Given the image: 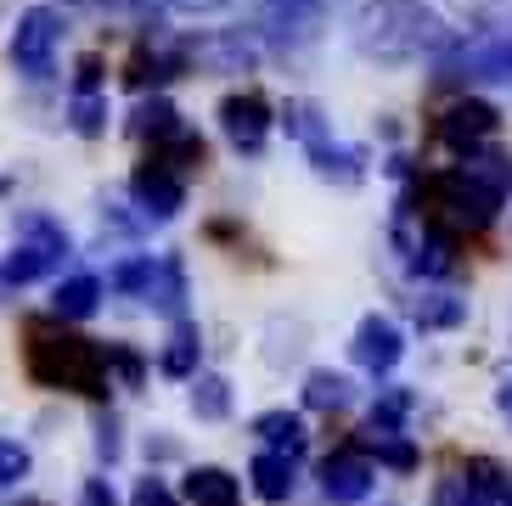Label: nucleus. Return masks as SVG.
Returning a JSON list of instances; mask_svg holds the SVG:
<instances>
[{
	"label": "nucleus",
	"mask_w": 512,
	"mask_h": 506,
	"mask_svg": "<svg viewBox=\"0 0 512 506\" xmlns=\"http://www.w3.org/2000/svg\"><path fill=\"white\" fill-rule=\"evenodd\" d=\"M507 186H512V158L501 152H467L462 164L439 169L417 186V203H422V220H434L439 231H484V225L501 214L507 203Z\"/></svg>",
	"instance_id": "obj_1"
},
{
	"label": "nucleus",
	"mask_w": 512,
	"mask_h": 506,
	"mask_svg": "<svg viewBox=\"0 0 512 506\" xmlns=\"http://www.w3.org/2000/svg\"><path fill=\"white\" fill-rule=\"evenodd\" d=\"M355 45H361V57L383 62V68H406L422 57H445L456 40L445 29V17L422 0H361Z\"/></svg>",
	"instance_id": "obj_2"
},
{
	"label": "nucleus",
	"mask_w": 512,
	"mask_h": 506,
	"mask_svg": "<svg viewBox=\"0 0 512 506\" xmlns=\"http://www.w3.org/2000/svg\"><path fill=\"white\" fill-rule=\"evenodd\" d=\"M29 377L40 388H68V394H85V400H107V355L96 338H79V332H51V327H34L29 332Z\"/></svg>",
	"instance_id": "obj_3"
},
{
	"label": "nucleus",
	"mask_w": 512,
	"mask_h": 506,
	"mask_svg": "<svg viewBox=\"0 0 512 506\" xmlns=\"http://www.w3.org/2000/svg\"><path fill=\"white\" fill-rule=\"evenodd\" d=\"M62 259H68V231L57 220H46V214H23L17 220V248L0 259V293L51 276Z\"/></svg>",
	"instance_id": "obj_4"
},
{
	"label": "nucleus",
	"mask_w": 512,
	"mask_h": 506,
	"mask_svg": "<svg viewBox=\"0 0 512 506\" xmlns=\"http://www.w3.org/2000/svg\"><path fill=\"white\" fill-rule=\"evenodd\" d=\"M57 45H62V12H51V6H29V12L17 17V29H12V62H17V74L46 79L51 74V57H57Z\"/></svg>",
	"instance_id": "obj_5"
},
{
	"label": "nucleus",
	"mask_w": 512,
	"mask_h": 506,
	"mask_svg": "<svg viewBox=\"0 0 512 506\" xmlns=\"http://www.w3.org/2000/svg\"><path fill=\"white\" fill-rule=\"evenodd\" d=\"M496 130H501V113H496L490 102H479V96H462V102H451V107L434 119V135H439L451 152H462V158H467V152H479Z\"/></svg>",
	"instance_id": "obj_6"
},
{
	"label": "nucleus",
	"mask_w": 512,
	"mask_h": 506,
	"mask_svg": "<svg viewBox=\"0 0 512 506\" xmlns=\"http://www.w3.org/2000/svg\"><path fill=\"white\" fill-rule=\"evenodd\" d=\"M349 355L355 366L372 377H389L400 360H406V332L394 327L389 315H366L361 327H355V343H349Z\"/></svg>",
	"instance_id": "obj_7"
},
{
	"label": "nucleus",
	"mask_w": 512,
	"mask_h": 506,
	"mask_svg": "<svg viewBox=\"0 0 512 506\" xmlns=\"http://www.w3.org/2000/svg\"><path fill=\"white\" fill-rule=\"evenodd\" d=\"M220 130H226V141L237 152H265V141H271V107H265V96H254V90H242V96H226L220 102Z\"/></svg>",
	"instance_id": "obj_8"
},
{
	"label": "nucleus",
	"mask_w": 512,
	"mask_h": 506,
	"mask_svg": "<svg viewBox=\"0 0 512 506\" xmlns=\"http://www.w3.org/2000/svg\"><path fill=\"white\" fill-rule=\"evenodd\" d=\"M186 62L209 68V74H248L259 62V45L242 29H220V34H203V40L186 45Z\"/></svg>",
	"instance_id": "obj_9"
},
{
	"label": "nucleus",
	"mask_w": 512,
	"mask_h": 506,
	"mask_svg": "<svg viewBox=\"0 0 512 506\" xmlns=\"http://www.w3.org/2000/svg\"><path fill=\"white\" fill-rule=\"evenodd\" d=\"M130 192H136V203H141L147 220H175V214L186 209V180L175 175V169L152 164V158L130 175Z\"/></svg>",
	"instance_id": "obj_10"
},
{
	"label": "nucleus",
	"mask_w": 512,
	"mask_h": 506,
	"mask_svg": "<svg viewBox=\"0 0 512 506\" xmlns=\"http://www.w3.org/2000/svg\"><path fill=\"white\" fill-rule=\"evenodd\" d=\"M372 484H377V467L366 462L361 450H338V456H327V462H321V495H327V501H338V506L366 501V495H372Z\"/></svg>",
	"instance_id": "obj_11"
},
{
	"label": "nucleus",
	"mask_w": 512,
	"mask_h": 506,
	"mask_svg": "<svg viewBox=\"0 0 512 506\" xmlns=\"http://www.w3.org/2000/svg\"><path fill=\"white\" fill-rule=\"evenodd\" d=\"M248 478H254L259 501L282 506L287 495H293V484H299V467H293V456H282V450H259L254 467H248Z\"/></svg>",
	"instance_id": "obj_12"
},
{
	"label": "nucleus",
	"mask_w": 512,
	"mask_h": 506,
	"mask_svg": "<svg viewBox=\"0 0 512 506\" xmlns=\"http://www.w3.org/2000/svg\"><path fill=\"white\" fill-rule=\"evenodd\" d=\"M310 152V169H316L321 180H332V186H361L366 180V158L355 147H338V141H316V147H304Z\"/></svg>",
	"instance_id": "obj_13"
},
{
	"label": "nucleus",
	"mask_w": 512,
	"mask_h": 506,
	"mask_svg": "<svg viewBox=\"0 0 512 506\" xmlns=\"http://www.w3.org/2000/svg\"><path fill=\"white\" fill-rule=\"evenodd\" d=\"M197 355H203V332H197L192 321H175L164 355H158V372L175 377V383H192V377H197Z\"/></svg>",
	"instance_id": "obj_14"
},
{
	"label": "nucleus",
	"mask_w": 512,
	"mask_h": 506,
	"mask_svg": "<svg viewBox=\"0 0 512 506\" xmlns=\"http://www.w3.org/2000/svg\"><path fill=\"white\" fill-rule=\"evenodd\" d=\"M254 433L265 439V450H282V456H293V462H299L304 445H310V433H304L299 411H259Z\"/></svg>",
	"instance_id": "obj_15"
},
{
	"label": "nucleus",
	"mask_w": 512,
	"mask_h": 506,
	"mask_svg": "<svg viewBox=\"0 0 512 506\" xmlns=\"http://www.w3.org/2000/svg\"><path fill=\"white\" fill-rule=\"evenodd\" d=\"M186 501L192 506H242V484L226 467H192L186 473Z\"/></svg>",
	"instance_id": "obj_16"
},
{
	"label": "nucleus",
	"mask_w": 512,
	"mask_h": 506,
	"mask_svg": "<svg viewBox=\"0 0 512 506\" xmlns=\"http://www.w3.org/2000/svg\"><path fill=\"white\" fill-rule=\"evenodd\" d=\"M355 450H361L366 462H383V467H394V473H411L417 467V445H411L406 433H383V428H361V439H355Z\"/></svg>",
	"instance_id": "obj_17"
},
{
	"label": "nucleus",
	"mask_w": 512,
	"mask_h": 506,
	"mask_svg": "<svg viewBox=\"0 0 512 506\" xmlns=\"http://www.w3.org/2000/svg\"><path fill=\"white\" fill-rule=\"evenodd\" d=\"M147 298L169 315V321H186V270H181V259H175V253H169V259H158Z\"/></svg>",
	"instance_id": "obj_18"
},
{
	"label": "nucleus",
	"mask_w": 512,
	"mask_h": 506,
	"mask_svg": "<svg viewBox=\"0 0 512 506\" xmlns=\"http://www.w3.org/2000/svg\"><path fill=\"white\" fill-rule=\"evenodd\" d=\"M96 304H102V276H68L51 298V310L62 321H85V315H96Z\"/></svg>",
	"instance_id": "obj_19"
},
{
	"label": "nucleus",
	"mask_w": 512,
	"mask_h": 506,
	"mask_svg": "<svg viewBox=\"0 0 512 506\" xmlns=\"http://www.w3.org/2000/svg\"><path fill=\"white\" fill-rule=\"evenodd\" d=\"M349 400H355V388H349L344 372H327V366H321V372L304 377V405H310V411H321V417L344 411Z\"/></svg>",
	"instance_id": "obj_20"
},
{
	"label": "nucleus",
	"mask_w": 512,
	"mask_h": 506,
	"mask_svg": "<svg viewBox=\"0 0 512 506\" xmlns=\"http://www.w3.org/2000/svg\"><path fill=\"white\" fill-rule=\"evenodd\" d=\"M152 164H164V169H203V135L197 130H175V135H164V141H152Z\"/></svg>",
	"instance_id": "obj_21"
},
{
	"label": "nucleus",
	"mask_w": 512,
	"mask_h": 506,
	"mask_svg": "<svg viewBox=\"0 0 512 506\" xmlns=\"http://www.w3.org/2000/svg\"><path fill=\"white\" fill-rule=\"evenodd\" d=\"M411 315H417L422 332L462 327V321H467V298H456V293H428V298H417V304H411Z\"/></svg>",
	"instance_id": "obj_22"
},
{
	"label": "nucleus",
	"mask_w": 512,
	"mask_h": 506,
	"mask_svg": "<svg viewBox=\"0 0 512 506\" xmlns=\"http://www.w3.org/2000/svg\"><path fill=\"white\" fill-rule=\"evenodd\" d=\"M181 130V113H175V102H164V96H152V102H141L136 113H130V135L136 141H164V135Z\"/></svg>",
	"instance_id": "obj_23"
},
{
	"label": "nucleus",
	"mask_w": 512,
	"mask_h": 506,
	"mask_svg": "<svg viewBox=\"0 0 512 506\" xmlns=\"http://www.w3.org/2000/svg\"><path fill=\"white\" fill-rule=\"evenodd\" d=\"M462 478L479 490V501H490V506H496L501 495H512V473L496 462V456H467V462H462Z\"/></svg>",
	"instance_id": "obj_24"
},
{
	"label": "nucleus",
	"mask_w": 512,
	"mask_h": 506,
	"mask_svg": "<svg viewBox=\"0 0 512 506\" xmlns=\"http://www.w3.org/2000/svg\"><path fill=\"white\" fill-rule=\"evenodd\" d=\"M192 411L203 422H226L231 417V383L226 377H192Z\"/></svg>",
	"instance_id": "obj_25"
},
{
	"label": "nucleus",
	"mask_w": 512,
	"mask_h": 506,
	"mask_svg": "<svg viewBox=\"0 0 512 506\" xmlns=\"http://www.w3.org/2000/svg\"><path fill=\"white\" fill-rule=\"evenodd\" d=\"M411 388H383L377 394V405H372V417H366V428H383V433H400V422L411 417Z\"/></svg>",
	"instance_id": "obj_26"
},
{
	"label": "nucleus",
	"mask_w": 512,
	"mask_h": 506,
	"mask_svg": "<svg viewBox=\"0 0 512 506\" xmlns=\"http://www.w3.org/2000/svg\"><path fill=\"white\" fill-rule=\"evenodd\" d=\"M287 135L293 141H304V147H316V141H327V119H321L316 102H287Z\"/></svg>",
	"instance_id": "obj_27"
},
{
	"label": "nucleus",
	"mask_w": 512,
	"mask_h": 506,
	"mask_svg": "<svg viewBox=\"0 0 512 506\" xmlns=\"http://www.w3.org/2000/svg\"><path fill=\"white\" fill-rule=\"evenodd\" d=\"M316 12H321V0H265V17L276 29H293V34H310Z\"/></svg>",
	"instance_id": "obj_28"
},
{
	"label": "nucleus",
	"mask_w": 512,
	"mask_h": 506,
	"mask_svg": "<svg viewBox=\"0 0 512 506\" xmlns=\"http://www.w3.org/2000/svg\"><path fill=\"white\" fill-rule=\"evenodd\" d=\"M68 119H74V130L85 135V141H96V135L107 130V96H96V90L74 96V107H68Z\"/></svg>",
	"instance_id": "obj_29"
},
{
	"label": "nucleus",
	"mask_w": 512,
	"mask_h": 506,
	"mask_svg": "<svg viewBox=\"0 0 512 506\" xmlns=\"http://www.w3.org/2000/svg\"><path fill=\"white\" fill-rule=\"evenodd\" d=\"M102 355H107V377L119 372V377H124V383H130V388H136L141 377H147V360H141L136 349H124V343H102Z\"/></svg>",
	"instance_id": "obj_30"
},
{
	"label": "nucleus",
	"mask_w": 512,
	"mask_h": 506,
	"mask_svg": "<svg viewBox=\"0 0 512 506\" xmlns=\"http://www.w3.org/2000/svg\"><path fill=\"white\" fill-rule=\"evenodd\" d=\"M29 478V450L17 445V439H0V490H12Z\"/></svg>",
	"instance_id": "obj_31"
},
{
	"label": "nucleus",
	"mask_w": 512,
	"mask_h": 506,
	"mask_svg": "<svg viewBox=\"0 0 512 506\" xmlns=\"http://www.w3.org/2000/svg\"><path fill=\"white\" fill-rule=\"evenodd\" d=\"M434 506H490V501H479V490H473L462 473H451V478L434 484Z\"/></svg>",
	"instance_id": "obj_32"
},
{
	"label": "nucleus",
	"mask_w": 512,
	"mask_h": 506,
	"mask_svg": "<svg viewBox=\"0 0 512 506\" xmlns=\"http://www.w3.org/2000/svg\"><path fill=\"white\" fill-rule=\"evenodd\" d=\"M152 270H158V259H130V265L113 270V287H119V293H141V298H147Z\"/></svg>",
	"instance_id": "obj_33"
},
{
	"label": "nucleus",
	"mask_w": 512,
	"mask_h": 506,
	"mask_svg": "<svg viewBox=\"0 0 512 506\" xmlns=\"http://www.w3.org/2000/svg\"><path fill=\"white\" fill-rule=\"evenodd\" d=\"M130 506H181V501H175V490H169V484H164V478H141V484H136V495H130Z\"/></svg>",
	"instance_id": "obj_34"
},
{
	"label": "nucleus",
	"mask_w": 512,
	"mask_h": 506,
	"mask_svg": "<svg viewBox=\"0 0 512 506\" xmlns=\"http://www.w3.org/2000/svg\"><path fill=\"white\" fill-rule=\"evenodd\" d=\"M119 450H124L119 422H113V417H102V422H96V456H102V462H119Z\"/></svg>",
	"instance_id": "obj_35"
},
{
	"label": "nucleus",
	"mask_w": 512,
	"mask_h": 506,
	"mask_svg": "<svg viewBox=\"0 0 512 506\" xmlns=\"http://www.w3.org/2000/svg\"><path fill=\"white\" fill-rule=\"evenodd\" d=\"M79 506H119V495H113V484H107V478H85Z\"/></svg>",
	"instance_id": "obj_36"
},
{
	"label": "nucleus",
	"mask_w": 512,
	"mask_h": 506,
	"mask_svg": "<svg viewBox=\"0 0 512 506\" xmlns=\"http://www.w3.org/2000/svg\"><path fill=\"white\" fill-rule=\"evenodd\" d=\"M74 85H79V96H85V90H96V85H102V62L85 57V62H79V74H74Z\"/></svg>",
	"instance_id": "obj_37"
},
{
	"label": "nucleus",
	"mask_w": 512,
	"mask_h": 506,
	"mask_svg": "<svg viewBox=\"0 0 512 506\" xmlns=\"http://www.w3.org/2000/svg\"><path fill=\"white\" fill-rule=\"evenodd\" d=\"M496 411L512 422V377H501V388H496Z\"/></svg>",
	"instance_id": "obj_38"
},
{
	"label": "nucleus",
	"mask_w": 512,
	"mask_h": 506,
	"mask_svg": "<svg viewBox=\"0 0 512 506\" xmlns=\"http://www.w3.org/2000/svg\"><path fill=\"white\" fill-rule=\"evenodd\" d=\"M169 6H181V12H209V6H226V0H169Z\"/></svg>",
	"instance_id": "obj_39"
},
{
	"label": "nucleus",
	"mask_w": 512,
	"mask_h": 506,
	"mask_svg": "<svg viewBox=\"0 0 512 506\" xmlns=\"http://www.w3.org/2000/svg\"><path fill=\"white\" fill-rule=\"evenodd\" d=\"M496 506H512V495H501V501H496Z\"/></svg>",
	"instance_id": "obj_40"
},
{
	"label": "nucleus",
	"mask_w": 512,
	"mask_h": 506,
	"mask_svg": "<svg viewBox=\"0 0 512 506\" xmlns=\"http://www.w3.org/2000/svg\"><path fill=\"white\" fill-rule=\"evenodd\" d=\"M23 506H46V501H23Z\"/></svg>",
	"instance_id": "obj_41"
}]
</instances>
